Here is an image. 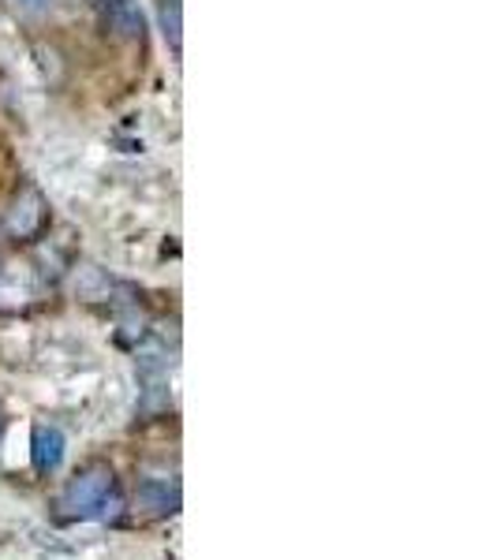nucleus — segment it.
I'll use <instances>...</instances> for the list:
<instances>
[{
    "mask_svg": "<svg viewBox=\"0 0 497 560\" xmlns=\"http://www.w3.org/2000/svg\"><path fill=\"white\" fill-rule=\"evenodd\" d=\"M60 509H65V516H113L116 509H120V497H116V478L108 467L94 464L86 467L83 475H76L68 482V490L60 493Z\"/></svg>",
    "mask_w": 497,
    "mask_h": 560,
    "instance_id": "obj_1",
    "label": "nucleus"
},
{
    "mask_svg": "<svg viewBox=\"0 0 497 560\" xmlns=\"http://www.w3.org/2000/svg\"><path fill=\"white\" fill-rule=\"evenodd\" d=\"M4 229L8 236L20 243H34L45 236V229H49V202H45V195L34 184L20 187L12 202H8Z\"/></svg>",
    "mask_w": 497,
    "mask_h": 560,
    "instance_id": "obj_2",
    "label": "nucleus"
},
{
    "mask_svg": "<svg viewBox=\"0 0 497 560\" xmlns=\"http://www.w3.org/2000/svg\"><path fill=\"white\" fill-rule=\"evenodd\" d=\"M97 4H102V15H105V23L113 26L116 38H124V42L142 38V8H139V0H97Z\"/></svg>",
    "mask_w": 497,
    "mask_h": 560,
    "instance_id": "obj_3",
    "label": "nucleus"
},
{
    "mask_svg": "<svg viewBox=\"0 0 497 560\" xmlns=\"http://www.w3.org/2000/svg\"><path fill=\"white\" fill-rule=\"evenodd\" d=\"M65 433L57 427H38L34 430V467H38V475H49L60 467V459H65Z\"/></svg>",
    "mask_w": 497,
    "mask_h": 560,
    "instance_id": "obj_4",
    "label": "nucleus"
},
{
    "mask_svg": "<svg viewBox=\"0 0 497 560\" xmlns=\"http://www.w3.org/2000/svg\"><path fill=\"white\" fill-rule=\"evenodd\" d=\"M116 292V280L97 266H83L76 273V300L83 303H108Z\"/></svg>",
    "mask_w": 497,
    "mask_h": 560,
    "instance_id": "obj_5",
    "label": "nucleus"
},
{
    "mask_svg": "<svg viewBox=\"0 0 497 560\" xmlns=\"http://www.w3.org/2000/svg\"><path fill=\"white\" fill-rule=\"evenodd\" d=\"M161 31H165V42L180 49V31H184V15H180V0H161Z\"/></svg>",
    "mask_w": 497,
    "mask_h": 560,
    "instance_id": "obj_6",
    "label": "nucleus"
},
{
    "mask_svg": "<svg viewBox=\"0 0 497 560\" xmlns=\"http://www.w3.org/2000/svg\"><path fill=\"white\" fill-rule=\"evenodd\" d=\"M139 501L147 504L150 512H173L176 490H169V486H158V482H147V486L139 490Z\"/></svg>",
    "mask_w": 497,
    "mask_h": 560,
    "instance_id": "obj_7",
    "label": "nucleus"
},
{
    "mask_svg": "<svg viewBox=\"0 0 497 560\" xmlns=\"http://www.w3.org/2000/svg\"><path fill=\"white\" fill-rule=\"evenodd\" d=\"M12 8L23 15V20H42V15H49L53 0H12Z\"/></svg>",
    "mask_w": 497,
    "mask_h": 560,
    "instance_id": "obj_8",
    "label": "nucleus"
},
{
    "mask_svg": "<svg viewBox=\"0 0 497 560\" xmlns=\"http://www.w3.org/2000/svg\"><path fill=\"white\" fill-rule=\"evenodd\" d=\"M0 247H4V236H0Z\"/></svg>",
    "mask_w": 497,
    "mask_h": 560,
    "instance_id": "obj_9",
    "label": "nucleus"
}]
</instances>
